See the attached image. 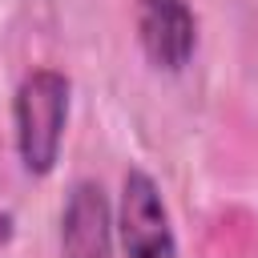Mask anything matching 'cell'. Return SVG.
<instances>
[{
  "mask_svg": "<svg viewBox=\"0 0 258 258\" xmlns=\"http://www.w3.org/2000/svg\"><path fill=\"white\" fill-rule=\"evenodd\" d=\"M64 117H69V81L52 69L24 77L16 93V145L28 173H48L56 165Z\"/></svg>",
  "mask_w": 258,
  "mask_h": 258,
  "instance_id": "6da1fadb",
  "label": "cell"
},
{
  "mask_svg": "<svg viewBox=\"0 0 258 258\" xmlns=\"http://www.w3.org/2000/svg\"><path fill=\"white\" fill-rule=\"evenodd\" d=\"M121 242L129 258H177L169 214L149 173L129 169L121 189Z\"/></svg>",
  "mask_w": 258,
  "mask_h": 258,
  "instance_id": "7a4b0ae2",
  "label": "cell"
},
{
  "mask_svg": "<svg viewBox=\"0 0 258 258\" xmlns=\"http://www.w3.org/2000/svg\"><path fill=\"white\" fill-rule=\"evenodd\" d=\"M137 36H141L145 56L157 69L177 73L194 56L198 24L185 0H137Z\"/></svg>",
  "mask_w": 258,
  "mask_h": 258,
  "instance_id": "3957f363",
  "label": "cell"
},
{
  "mask_svg": "<svg viewBox=\"0 0 258 258\" xmlns=\"http://www.w3.org/2000/svg\"><path fill=\"white\" fill-rule=\"evenodd\" d=\"M60 258H109V206L101 185L77 181L60 222Z\"/></svg>",
  "mask_w": 258,
  "mask_h": 258,
  "instance_id": "277c9868",
  "label": "cell"
},
{
  "mask_svg": "<svg viewBox=\"0 0 258 258\" xmlns=\"http://www.w3.org/2000/svg\"><path fill=\"white\" fill-rule=\"evenodd\" d=\"M8 238H12V214H8V210H0V250L8 246Z\"/></svg>",
  "mask_w": 258,
  "mask_h": 258,
  "instance_id": "5b68a950",
  "label": "cell"
}]
</instances>
